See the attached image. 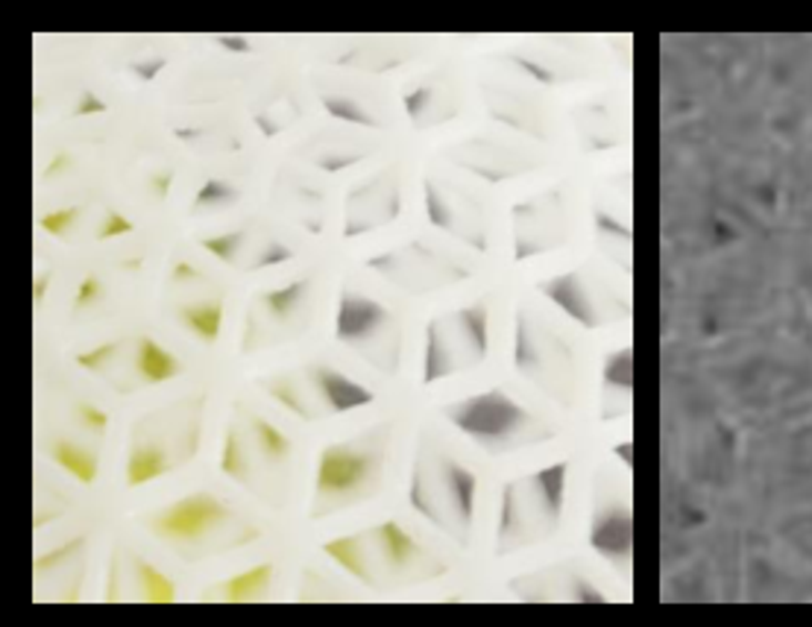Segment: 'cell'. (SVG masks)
<instances>
[{
  "mask_svg": "<svg viewBox=\"0 0 812 627\" xmlns=\"http://www.w3.org/2000/svg\"><path fill=\"white\" fill-rule=\"evenodd\" d=\"M267 393L276 399L279 404H285L290 413H297V417H302V420H311V411L306 408V402L299 399L297 388L290 384V381H274V384H267Z\"/></svg>",
  "mask_w": 812,
  "mask_h": 627,
  "instance_id": "26",
  "label": "cell"
},
{
  "mask_svg": "<svg viewBox=\"0 0 812 627\" xmlns=\"http://www.w3.org/2000/svg\"><path fill=\"white\" fill-rule=\"evenodd\" d=\"M135 226L133 220H126L124 215H117V212H109L106 220H103V229H100L97 238L100 240H109V238H117V235H130Z\"/></svg>",
  "mask_w": 812,
  "mask_h": 627,
  "instance_id": "35",
  "label": "cell"
},
{
  "mask_svg": "<svg viewBox=\"0 0 812 627\" xmlns=\"http://www.w3.org/2000/svg\"><path fill=\"white\" fill-rule=\"evenodd\" d=\"M253 431H256L258 449H261V454H265L267 461L279 463V461H285V458H288L290 443H288V438H285L282 431L276 429V425H270L267 420L256 417V420H253Z\"/></svg>",
  "mask_w": 812,
  "mask_h": 627,
  "instance_id": "20",
  "label": "cell"
},
{
  "mask_svg": "<svg viewBox=\"0 0 812 627\" xmlns=\"http://www.w3.org/2000/svg\"><path fill=\"white\" fill-rule=\"evenodd\" d=\"M605 381L619 390H630V349H621L607 361Z\"/></svg>",
  "mask_w": 812,
  "mask_h": 627,
  "instance_id": "28",
  "label": "cell"
},
{
  "mask_svg": "<svg viewBox=\"0 0 812 627\" xmlns=\"http://www.w3.org/2000/svg\"><path fill=\"white\" fill-rule=\"evenodd\" d=\"M616 454H619L621 461L630 466V443H621V446H616Z\"/></svg>",
  "mask_w": 812,
  "mask_h": 627,
  "instance_id": "50",
  "label": "cell"
},
{
  "mask_svg": "<svg viewBox=\"0 0 812 627\" xmlns=\"http://www.w3.org/2000/svg\"><path fill=\"white\" fill-rule=\"evenodd\" d=\"M68 165H71V156H68V153H56V158H53L48 167H44V176H48V179H53V176L62 174Z\"/></svg>",
  "mask_w": 812,
  "mask_h": 627,
  "instance_id": "46",
  "label": "cell"
},
{
  "mask_svg": "<svg viewBox=\"0 0 812 627\" xmlns=\"http://www.w3.org/2000/svg\"><path fill=\"white\" fill-rule=\"evenodd\" d=\"M356 162H361V156H323V158H317V167L326 171V174H338V171H343V167H349V165H356Z\"/></svg>",
  "mask_w": 812,
  "mask_h": 627,
  "instance_id": "40",
  "label": "cell"
},
{
  "mask_svg": "<svg viewBox=\"0 0 812 627\" xmlns=\"http://www.w3.org/2000/svg\"><path fill=\"white\" fill-rule=\"evenodd\" d=\"M539 290L546 294L557 308H564L573 320H578L580 326H587V329H596L598 326V317L589 306L587 294L580 288V276L578 273H566V276H557V279H548L539 285Z\"/></svg>",
  "mask_w": 812,
  "mask_h": 627,
  "instance_id": "7",
  "label": "cell"
},
{
  "mask_svg": "<svg viewBox=\"0 0 812 627\" xmlns=\"http://www.w3.org/2000/svg\"><path fill=\"white\" fill-rule=\"evenodd\" d=\"M48 285H50V273H44V276H39L33 285V299L35 302H42L44 294H48Z\"/></svg>",
  "mask_w": 812,
  "mask_h": 627,
  "instance_id": "48",
  "label": "cell"
},
{
  "mask_svg": "<svg viewBox=\"0 0 812 627\" xmlns=\"http://www.w3.org/2000/svg\"><path fill=\"white\" fill-rule=\"evenodd\" d=\"M373 539L379 543V552H382L384 563L390 569H405L408 563L417 557V543L408 537L402 525L397 522H384L373 531Z\"/></svg>",
  "mask_w": 812,
  "mask_h": 627,
  "instance_id": "13",
  "label": "cell"
},
{
  "mask_svg": "<svg viewBox=\"0 0 812 627\" xmlns=\"http://www.w3.org/2000/svg\"><path fill=\"white\" fill-rule=\"evenodd\" d=\"M294 258V253H290L285 244H276V240H270V244H265V253L256 258V270H265V267H274V265H282V261H290Z\"/></svg>",
  "mask_w": 812,
  "mask_h": 627,
  "instance_id": "34",
  "label": "cell"
},
{
  "mask_svg": "<svg viewBox=\"0 0 812 627\" xmlns=\"http://www.w3.org/2000/svg\"><path fill=\"white\" fill-rule=\"evenodd\" d=\"M203 133V130H176V138H197V135Z\"/></svg>",
  "mask_w": 812,
  "mask_h": 627,
  "instance_id": "51",
  "label": "cell"
},
{
  "mask_svg": "<svg viewBox=\"0 0 812 627\" xmlns=\"http://www.w3.org/2000/svg\"><path fill=\"white\" fill-rule=\"evenodd\" d=\"M135 370L147 384H162V381L176 379L183 372V363L176 361L167 349H162L153 338L138 340V358H135Z\"/></svg>",
  "mask_w": 812,
  "mask_h": 627,
  "instance_id": "11",
  "label": "cell"
},
{
  "mask_svg": "<svg viewBox=\"0 0 812 627\" xmlns=\"http://www.w3.org/2000/svg\"><path fill=\"white\" fill-rule=\"evenodd\" d=\"M425 208H429V220L431 226L438 229L455 232V212L449 206V199L438 191V185L431 179H425Z\"/></svg>",
  "mask_w": 812,
  "mask_h": 627,
  "instance_id": "22",
  "label": "cell"
},
{
  "mask_svg": "<svg viewBox=\"0 0 812 627\" xmlns=\"http://www.w3.org/2000/svg\"><path fill=\"white\" fill-rule=\"evenodd\" d=\"M135 575L142 584V593L150 604H171L176 598L174 580L165 578L156 566H150L147 561H135Z\"/></svg>",
  "mask_w": 812,
  "mask_h": 627,
  "instance_id": "19",
  "label": "cell"
},
{
  "mask_svg": "<svg viewBox=\"0 0 812 627\" xmlns=\"http://www.w3.org/2000/svg\"><path fill=\"white\" fill-rule=\"evenodd\" d=\"M97 294H100L97 276H85V279L80 281V290H76V299H74L76 311H83L85 306H92L94 299H97Z\"/></svg>",
  "mask_w": 812,
  "mask_h": 627,
  "instance_id": "36",
  "label": "cell"
},
{
  "mask_svg": "<svg viewBox=\"0 0 812 627\" xmlns=\"http://www.w3.org/2000/svg\"><path fill=\"white\" fill-rule=\"evenodd\" d=\"M575 598L587 604H605V595L596 593V589L589 584H584V580H575Z\"/></svg>",
  "mask_w": 812,
  "mask_h": 627,
  "instance_id": "43",
  "label": "cell"
},
{
  "mask_svg": "<svg viewBox=\"0 0 812 627\" xmlns=\"http://www.w3.org/2000/svg\"><path fill=\"white\" fill-rule=\"evenodd\" d=\"M83 543H85L83 537H74V539H71V543L59 545V548H53V552H48V554H44V557H35V566H33V569L39 572V575H42V572L56 569L59 563L65 561V557H71V554H74L76 548H80V545H83Z\"/></svg>",
  "mask_w": 812,
  "mask_h": 627,
  "instance_id": "30",
  "label": "cell"
},
{
  "mask_svg": "<svg viewBox=\"0 0 812 627\" xmlns=\"http://www.w3.org/2000/svg\"><path fill=\"white\" fill-rule=\"evenodd\" d=\"M50 458H53L62 470L71 472L80 484H94V481H97V454L89 452V449L76 446V443H68V440H53V443H50Z\"/></svg>",
  "mask_w": 812,
  "mask_h": 627,
  "instance_id": "12",
  "label": "cell"
},
{
  "mask_svg": "<svg viewBox=\"0 0 812 627\" xmlns=\"http://www.w3.org/2000/svg\"><path fill=\"white\" fill-rule=\"evenodd\" d=\"M233 516V511L226 507L220 498L208 493H194L188 498H179L171 507L150 520V531L162 539L171 543H194L206 531L224 525Z\"/></svg>",
  "mask_w": 812,
  "mask_h": 627,
  "instance_id": "3",
  "label": "cell"
},
{
  "mask_svg": "<svg viewBox=\"0 0 812 627\" xmlns=\"http://www.w3.org/2000/svg\"><path fill=\"white\" fill-rule=\"evenodd\" d=\"M596 224H598V229H605V232H614V235H619V238H630V232H628V229H625V226H619V224H616L614 217H607V215H605V212H598V215H596Z\"/></svg>",
  "mask_w": 812,
  "mask_h": 627,
  "instance_id": "44",
  "label": "cell"
},
{
  "mask_svg": "<svg viewBox=\"0 0 812 627\" xmlns=\"http://www.w3.org/2000/svg\"><path fill=\"white\" fill-rule=\"evenodd\" d=\"M388 320V308L373 302V299L358 297L352 290L340 294L338 326L335 329H338V340H343V343H361V340L373 338Z\"/></svg>",
  "mask_w": 812,
  "mask_h": 627,
  "instance_id": "5",
  "label": "cell"
},
{
  "mask_svg": "<svg viewBox=\"0 0 812 627\" xmlns=\"http://www.w3.org/2000/svg\"><path fill=\"white\" fill-rule=\"evenodd\" d=\"M76 215H80L76 208H59V212H48V215L39 217V226H42L48 235L59 238V235H65V232L74 226Z\"/></svg>",
  "mask_w": 812,
  "mask_h": 627,
  "instance_id": "29",
  "label": "cell"
},
{
  "mask_svg": "<svg viewBox=\"0 0 812 627\" xmlns=\"http://www.w3.org/2000/svg\"><path fill=\"white\" fill-rule=\"evenodd\" d=\"M235 199H238V191L229 188V185L220 179H208L206 185L197 191V197H194V208L224 206V203H235Z\"/></svg>",
  "mask_w": 812,
  "mask_h": 627,
  "instance_id": "25",
  "label": "cell"
},
{
  "mask_svg": "<svg viewBox=\"0 0 812 627\" xmlns=\"http://www.w3.org/2000/svg\"><path fill=\"white\" fill-rule=\"evenodd\" d=\"M514 62H516V65H520V68H523L525 74L534 76V80H537L539 85H555L557 76L552 74V71H548V68L539 65V62H531V59H525V56H514Z\"/></svg>",
  "mask_w": 812,
  "mask_h": 627,
  "instance_id": "37",
  "label": "cell"
},
{
  "mask_svg": "<svg viewBox=\"0 0 812 627\" xmlns=\"http://www.w3.org/2000/svg\"><path fill=\"white\" fill-rule=\"evenodd\" d=\"M240 244H244V232H226V235H217V238L203 240L206 253L217 256L220 261H226V265H229V261H235Z\"/></svg>",
  "mask_w": 812,
  "mask_h": 627,
  "instance_id": "27",
  "label": "cell"
},
{
  "mask_svg": "<svg viewBox=\"0 0 812 627\" xmlns=\"http://www.w3.org/2000/svg\"><path fill=\"white\" fill-rule=\"evenodd\" d=\"M323 109L332 117H338V121H349V124H358V126H379V121H376L373 115H367L364 109L358 106L356 100L323 97Z\"/></svg>",
  "mask_w": 812,
  "mask_h": 627,
  "instance_id": "23",
  "label": "cell"
},
{
  "mask_svg": "<svg viewBox=\"0 0 812 627\" xmlns=\"http://www.w3.org/2000/svg\"><path fill=\"white\" fill-rule=\"evenodd\" d=\"M446 420L464 431L466 438L479 440L490 452H502L511 446L516 434L534 422L523 404L507 399L502 390H490L481 397L449 404Z\"/></svg>",
  "mask_w": 812,
  "mask_h": 627,
  "instance_id": "2",
  "label": "cell"
},
{
  "mask_svg": "<svg viewBox=\"0 0 812 627\" xmlns=\"http://www.w3.org/2000/svg\"><path fill=\"white\" fill-rule=\"evenodd\" d=\"M215 42L224 50H229V53H249V50H253V44H249L244 35H217Z\"/></svg>",
  "mask_w": 812,
  "mask_h": 627,
  "instance_id": "41",
  "label": "cell"
},
{
  "mask_svg": "<svg viewBox=\"0 0 812 627\" xmlns=\"http://www.w3.org/2000/svg\"><path fill=\"white\" fill-rule=\"evenodd\" d=\"M256 124H258V126H261V133H265V135H267V138H270V135H276V133H279V126H276V124H274V121H267V117H265V115H256Z\"/></svg>",
  "mask_w": 812,
  "mask_h": 627,
  "instance_id": "49",
  "label": "cell"
},
{
  "mask_svg": "<svg viewBox=\"0 0 812 627\" xmlns=\"http://www.w3.org/2000/svg\"><path fill=\"white\" fill-rule=\"evenodd\" d=\"M315 381L326 397V402L332 404L335 413L352 411V408L373 402L370 390H364L358 381L347 379V376H340L338 370H329V367H315Z\"/></svg>",
  "mask_w": 812,
  "mask_h": 627,
  "instance_id": "8",
  "label": "cell"
},
{
  "mask_svg": "<svg viewBox=\"0 0 812 627\" xmlns=\"http://www.w3.org/2000/svg\"><path fill=\"white\" fill-rule=\"evenodd\" d=\"M179 320L188 331H194L203 343H215L220 335V322H224V302L212 299V302H199L179 311Z\"/></svg>",
  "mask_w": 812,
  "mask_h": 627,
  "instance_id": "15",
  "label": "cell"
},
{
  "mask_svg": "<svg viewBox=\"0 0 812 627\" xmlns=\"http://www.w3.org/2000/svg\"><path fill=\"white\" fill-rule=\"evenodd\" d=\"M270 578H274V566H270V563H261V566H253V569L240 572V575H235V578H229L224 584L226 602L233 604L253 602V598H258V595L265 593Z\"/></svg>",
  "mask_w": 812,
  "mask_h": 627,
  "instance_id": "17",
  "label": "cell"
},
{
  "mask_svg": "<svg viewBox=\"0 0 812 627\" xmlns=\"http://www.w3.org/2000/svg\"><path fill=\"white\" fill-rule=\"evenodd\" d=\"M171 182H174V174H171V171H165V174L153 176V179H150V188H153V197L165 199L167 194H171Z\"/></svg>",
  "mask_w": 812,
  "mask_h": 627,
  "instance_id": "42",
  "label": "cell"
},
{
  "mask_svg": "<svg viewBox=\"0 0 812 627\" xmlns=\"http://www.w3.org/2000/svg\"><path fill=\"white\" fill-rule=\"evenodd\" d=\"M379 470L373 452L352 446H329L317 463V502H340L352 498Z\"/></svg>",
  "mask_w": 812,
  "mask_h": 627,
  "instance_id": "4",
  "label": "cell"
},
{
  "mask_svg": "<svg viewBox=\"0 0 812 627\" xmlns=\"http://www.w3.org/2000/svg\"><path fill=\"white\" fill-rule=\"evenodd\" d=\"M589 543L605 557H625L630 552V516L625 511H610L598 516Z\"/></svg>",
  "mask_w": 812,
  "mask_h": 627,
  "instance_id": "10",
  "label": "cell"
},
{
  "mask_svg": "<svg viewBox=\"0 0 812 627\" xmlns=\"http://www.w3.org/2000/svg\"><path fill=\"white\" fill-rule=\"evenodd\" d=\"M440 466H443V475H446L449 493H452V504H455V520L461 528H470L475 516V490H479V481L466 466L455 463L446 454H440Z\"/></svg>",
  "mask_w": 812,
  "mask_h": 627,
  "instance_id": "9",
  "label": "cell"
},
{
  "mask_svg": "<svg viewBox=\"0 0 812 627\" xmlns=\"http://www.w3.org/2000/svg\"><path fill=\"white\" fill-rule=\"evenodd\" d=\"M165 65H167L165 59L156 56V59H147V62H133V65H130V71H133V74L138 76V80H144V83H150V80H156V74Z\"/></svg>",
  "mask_w": 812,
  "mask_h": 627,
  "instance_id": "38",
  "label": "cell"
},
{
  "mask_svg": "<svg viewBox=\"0 0 812 627\" xmlns=\"http://www.w3.org/2000/svg\"><path fill=\"white\" fill-rule=\"evenodd\" d=\"M126 270H138L142 267V258H130V261H124Z\"/></svg>",
  "mask_w": 812,
  "mask_h": 627,
  "instance_id": "52",
  "label": "cell"
},
{
  "mask_svg": "<svg viewBox=\"0 0 812 627\" xmlns=\"http://www.w3.org/2000/svg\"><path fill=\"white\" fill-rule=\"evenodd\" d=\"M443 498H449V504H452V493H449L440 458L434 461V475H429V466H425V463L417 461L414 479H411V507H414L420 516H425L431 525L449 528L446 516H443ZM452 511H455V504H452Z\"/></svg>",
  "mask_w": 812,
  "mask_h": 627,
  "instance_id": "6",
  "label": "cell"
},
{
  "mask_svg": "<svg viewBox=\"0 0 812 627\" xmlns=\"http://www.w3.org/2000/svg\"><path fill=\"white\" fill-rule=\"evenodd\" d=\"M220 470H224L229 479H238V481L247 479V466H244V454H240L238 429L226 431L224 454H220Z\"/></svg>",
  "mask_w": 812,
  "mask_h": 627,
  "instance_id": "24",
  "label": "cell"
},
{
  "mask_svg": "<svg viewBox=\"0 0 812 627\" xmlns=\"http://www.w3.org/2000/svg\"><path fill=\"white\" fill-rule=\"evenodd\" d=\"M514 363H516V370L525 372V376H531V379H537L539 376V349H537V340L531 338L525 314H516Z\"/></svg>",
  "mask_w": 812,
  "mask_h": 627,
  "instance_id": "18",
  "label": "cell"
},
{
  "mask_svg": "<svg viewBox=\"0 0 812 627\" xmlns=\"http://www.w3.org/2000/svg\"><path fill=\"white\" fill-rule=\"evenodd\" d=\"M76 417H80V420H83L85 429L97 431V434H103V431H106V425H109L106 411H100L97 404L80 402V404H76Z\"/></svg>",
  "mask_w": 812,
  "mask_h": 627,
  "instance_id": "33",
  "label": "cell"
},
{
  "mask_svg": "<svg viewBox=\"0 0 812 627\" xmlns=\"http://www.w3.org/2000/svg\"><path fill=\"white\" fill-rule=\"evenodd\" d=\"M306 290H308V279H299V281H290L288 288H282V290H267L261 299H265V306L270 308L274 317H279V320H288L290 311L297 308L299 299L306 297Z\"/></svg>",
  "mask_w": 812,
  "mask_h": 627,
  "instance_id": "21",
  "label": "cell"
},
{
  "mask_svg": "<svg viewBox=\"0 0 812 627\" xmlns=\"http://www.w3.org/2000/svg\"><path fill=\"white\" fill-rule=\"evenodd\" d=\"M364 537H338V539H329L323 545V552L332 557L338 566L349 572V575H356L358 580H364V584H373L370 578V572H367V554H364Z\"/></svg>",
  "mask_w": 812,
  "mask_h": 627,
  "instance_id": "16",
  "label": "cell"
},
{
  "mask_svg": "<svg viewBox=\"0 0 812 627\" xmlns=\"http://www.w3.org/2000/svg\"><path fill=\"white\" fill-rule=\"evenodd\" d=\"M100 112H106V103L94 94V91H83V97H80V103H76L74 109V115H100Z\"/></svg>",
  "mask_w": 812,
  "mask_h": 627,
  "instance_id": "39",
  "label": "cell"
},
{
  "mask_svg": "<svg viewBox=\"0 0 812 627\" xmlns=\"http://www.w3.org/2000/svg\"><path fill=\"white\" fill-rule=\"evenodd\" d=\"M106 602H117V563H115V561H112V569H109Z\"/></svg>",
  "mask_w": 812,
  "mask_h": 627,
  "instance_id": "47",
  "label": "cell"
},
{
  "mask_svg": "<svg viewBox=\"0 0 812 627\" xmlns=\"http://www.w3.org/2000/svg\"><path fill=\"white\" fill-rule=\"evenodd\" d=\"M425 384L446 379L461 363H479L487 356V308L470 306L452 320H431L425 329Z\"/></svg>",
  "mask_w": 812,
  "mask_h": 627,
  "instance_id": "1",
  "label": "cell"
},
{
  "mask_svg": "<svg viewBox=\"0 0 812 627\" xmlns=\"http://www.w3.org/2000/svg\"><path fill=\"white\" fill-rule=\"evenodd\" d=\"M167 470H171V463H167L165 449L156 446V443H147V446L133 449V454H130V461H126V484L130 487H142V484L158 479Z\"/></svg>",
  "mask_w": 812,
  "mask_h": 627,
  "instance_id": "14",
  "label": "cell"
},
{
  "mask_svg": "<svg viewBox=\"0 0 812 627\" xmlns=\"http://www.w3.org/2000/svg\"><path fill=\"white\" fill-rule=\"evenodd\" d=\"M431 94H434V89H429V85H423V89H414L411 94H405V112L414 124L423 121V112L429 109Z\"/></svg>",
  "mask_w": 812,
  "mask_h": 627,
  "instance_id": "32",
  "label": "cell"
},
{
  "mask_svg": "<svg viewBox=\"0 0 812 627\" xmlns=\"http://www.w3.org/2000/svg\"><path fill=\"white\" fill-rule=\"evenodd\" d=\"M171 279H174V281L199 279V270L194 265H185V261H179V265L174 267V273H171Z\"/></svg>",
  "mask_w": 812,
  "mask_h": 627,
  "instance_id": "45",
  "label": "cell"
},
{
  "mask_svg": "<svg viewBox=\"0 0 812 627\" xmlns=\"http://www.w3.org/2000/svg\"><path fill=\"white\" fill-rule=\"evenodd\" d=\"M115 352H117V343L115 340H109V343L92 349V352H80V356H76V363H80L83 370H100L103 363L115 358Z\"/></svg>",
  "mask_w": 812,
  "mask_h": 627,
  "instance_id": "31",
  "label": "cell"
}]
</instances>
